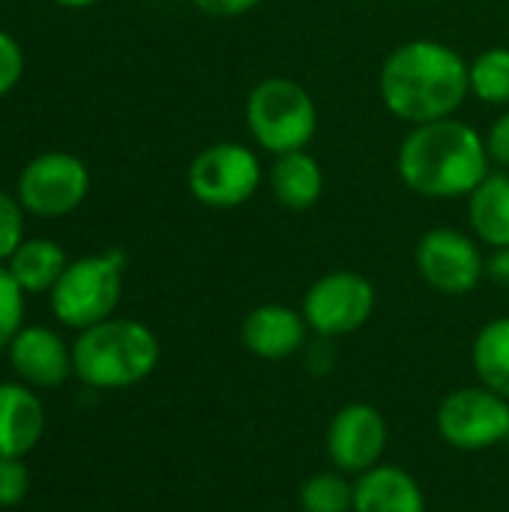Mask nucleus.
<instances>
[{
  "mask_svg": "<svg viewBox=\"0 0 509 512\" xmlns=\"http://www.w3.org/2000/svg\"><path fill=\"white\" fill-rule=\"evenodd\" d=\"M396 171L405 189L432 201L468 198L492 171L486 138L465 120L444 117L411 126L396 153Z\"/></svg>",
  "mask_w": 509,
  "mask_h": 512,
  "instance_id": "nucleus-2",
  "label": "nucleus"
},
{
  "mask_svg": "<svg viewBox=\"0 0 509 512\" xmlns=\"http://www.w3.org/2000/svg\"><path fill=\"white\" fill-rule=\"evenodd\" d=\"M429 3H447V0H429Z\"/></svg>",
  "mask_w": 509,
  "mask_h": 512,
  "instance_id": "nucleus-30",
  "label": "nucleus"
},
{
  "mask_svg": "<svg viewBox=\"0 0 509 512\" xmlns=\"http://www.w3.org/2000/svg\"><path fill=\"white\" fill-rule=\"evenodd\" d=\"M486 153H489L492 165H498L501 171H509V108L489 126V132H486Z\"/></svg>",
  "mask_w": 509,
  "mask_h": 512,
  "instance_id": "nucleus-26",
  "label": "nucleus"
},
{
  "mask_svg": "<svg viewBox=\"0 0 509 512\" xmlns=\"http://www.w3.org/2000/svg\"><path fill=\"white\" fill-rule=\"evenodd\" d=\"M267 186L279 207H285L291 213L312 210L324 195L321 162L309 150L273 156V165L267 171Z\"/></svg>",
  "mask_w": 509,
  "mask_h": 512,
  "instance_id": "nucleus-16",
  "label": "nucleus"
},
{
  "mask_svg": "<svg viewBox=\"0 0 509 512\" xmlns=\"http://www.w3.org/2000/svg\"><path fill=\"white\" fill-rule=\"evenodd\" d=\"M30 492V474L21 459H0V507H15Z\"/></svg>",
  "mask_w": 509,
  "mask_h": 512,
  "instance_id": "nucleus-24",
  "label": "nucleus"
},
{
  "mask_svg": "<svg viewBox=\"0 0 509 512\" xmlns=\"http://www.w3.org/2000/svg\"><path fill=\"white\" fill-rule=\"evenodd\" d=\"M54 3L69 6V9H81V6H93V3H99V0H54Z\"/></svg>",
  "mask_w": 509,
  "mask_h": 512,
  "instance_id": "nucleus-29",
  "label": "nucleus"
},
{
  "mask_svg": "<svg viewBox=\"0 0 509 512\" xmlns=\"http://www.w3.org/2000/svg\"><path fill=\"white\" fill-rule=\"evenodd\" d=\"M438 432L453 450L480 453L509 441V399L489 387H462L438 405Z\"/></svg>",
  "mask_w": 509,
  "mask_h": 512,
  "instance_id": "nucleus-8",
  "label": "nucleus"
},
{
  "mask_svg": "<svg viewBox=\"0 0 509 512\" xmlns=\"http://www.w3.org/2000/svg\"><path fill=\"white\" fill-rule=\"evenodd\" d=\"M468 222L489 249L509 246V171H489L468 195Z\"/></svg>",
  "mask_w": 509,
  "mask_h": 512,
  "instance_id": "nucleus-17",
  "label": "nucleus"
},
{
  "mask_svg": "<svg viewBox=\"0 0 509 512\" xmlns=\"http://www.w3.org/2000/svg\"><path fill=\"white\" fill-rule=\"evenodd\" d=\"M471 96L486 105H509V48L495 45L468 63Z\"/></svg>",
  "mask_w": 509,
  "mask_h": 512,
  "instance_id": "nucleus-20",
  "label": "nucleus"
},
{
  "mask_svg": "<svg viewBox=\"0 0 509 512\" xmlns=\"http://www.w3.org/2000/svg\"><path fill=\"white\" fill-rule=\"evenodd\" d=\"M243 117L249 138L270 156L309 150L318 132V105L312 93L285 75L261 78L246 96Z\"/></svg>",
  "mask_w": 509,
  "mask_h": 512,
  "instance_id": "nucleus-4",
  "label": "nucleus"
},
{
  "mask_svg": "<svg viewBox=\"0 0 509 512\" xmlns=\"http://www.w3.org/2000/svg\"><path fill=\"white\" fill-rule=\"evenodd\" d=\"M45 432V408L24 384H0V459H24Z\"/></svg>",
  "mask_w": 509,
  "mask_h": 512,
  "instance_id": "nucleus-14",
  "label": "nucleus"
},
{
  "mask_svg": "<svg viewBox=\"0 0 509 512\" xmlns=\"http://www.w3.org/2000/svg\"><path fill=\"white\" fill-rule=\"evenodd\" d=\"M375 285L357 270H333L309 285L303 294V318L321 339H339L363 330L375 312Z\"/></svg>",
  "mask_w": 509,
  "mask_h": 512,
  "instance_id": "nucleus-7",
  "label": "nucleus"
},
{
  "mask_svg": "<svg viewBox=\"0 0 509 512\" xmlns=\"http://www.w3.org/2000/svg\"><path fill=\"white\" fill-rule=\"evenodd\" d=\"M486 279H492L498 288L509 291V246L492 249V255L486 258Z\"/></svg>",
  "mask_w": 509,
  "mask_h": 512,
  "instance_id": "nucleus-28",
  "label": "nucleus"
},
{
  "mask_svg": "<svg viewBox=\"0 0 509 512\" xmlns=\"http://www.w3.org/2000/svg\"><path fill=\"white\" fill-rule=\"evenodd\" d=\"M309 324L300 309H291L285 303H261L246 312L240 324V339L246 351L258 360H288L294 357L306 339H309Z\"/></svg>",
  "mask_w": 509,
  "mask_h": 512,
  "instance_id": "nucleus-12",
  "label": "nucleus"
},
{
  "mask_svg": "<svg viewBox=\"0 0 509 512\" xmlns=\"http://www.w3.org/2000/svg\"><path fill=\"white\" fill-rule=\"evenodd\" d=\"M264 183L261 159L252 147L240 141L207 144L186 171V186L192 198L210 210H234L255 198Z\"/></svg>",
  "mask_w": 509,
  "mask_h": 512,
  "instance_id": "nucleus-6",
  "label": "nucleus"
},
{
  "mask_svg": "<svg viewBox=\"0 0 509 512\" xmlns=\"http://www.w3.org/2000/svg\"><path fill=\"white\" fill-rule=\"evenodd\" d=\"M192 3L204 15H213V18H237V15H246V12L258 9L264 0H192Z\"/></svg>",
  "mask_w": 509,
  "mask_h": 512,
  "instance_id": "nucleus-27",
  "label": "nucleus"
},
{
  "mask_svg": "<svg viewBox=\"0 0 509 512\" xmlns=\"http://www.w3.org/2000/svg\"><path fill=\"white\" fill-rule=\"evenodd\" d=\"M24 321V291L12 279L9 267L0 264V351L9 348Z\"/></svg>",
  "mask_w": 509,
  "mask_h": 512,
  "instance_id": "nucleus-22",
  "label": "nucleus"
},
{
  "mask_svg": "<svg viewBox=\"0 0 509 512\" xmlns=\"http://www.w3.org/2000/svg\"><path fill=\"white\" fill-rule=\"evenodd\" d=\"M90 192L87 165L63 150L39 153L18 177V201L27 213L57 219L81 207Z\"/></svg>",
  "mask_w": 509,
  "mask_h": 512,
  "instance_id": "nucleus-10",
  "label": "nucleus"
},
{
  "mask_svg": "<svg viewBox=\"0 0 509 512\" xmlns=\"http://www.w3.org/2000/svg\"><path fill=\"white\" fill-rule=\"evenodd\" d=\"M159 366L156 333L132 318H108L78 330L72 369L93 390H126L141 384Z\"/></svg>",
  "mask_w": 509,
  "mask_h": 512,
  "instance_id": "nucleus-3",
  "label": "nucleus"
},
{
  "mask_svg": "<svg viewBox=\"0 0 509 512\" xmlns=\"http://www.w3.org/2000/svg\"><path fill=\"white\" fill-rule=\"evenodd\" d=\"M354 512H426V495L405 468L381 462L354 480Z\"/></svg>",
  "mask_w": 509,
  "mask_h": 512,
  "instance_id": "nucleus-15",
  "label": "nucleus"
},
{
  "mask_svg": "<svg viewBox=\"0 0 509 512\" xmlns=\"http://www.w3.org/2000/svg\"><path fill=\"white\" fill-rule=\"evenodd\" d=\"M378 93L384 108L408 126L456 117L471 96L468 60L441 39H408L387 54Z\"/></svg>",
  "mask_w": 509,
  "mask_h": 512,
  "instance_id": "nucleus-1",
  "label": "nucleus"
},
{
  "mask_svg": "<svg viewBox=\"0 0 509 512\" xmlns=\"http://www.w3.org/2000/svg\"><path fill=\"white\" fill-rule=\"evenodd\" d=\"M21 201L0 189V264L12 258V252L24 243V216Z\"/></svg>",
  "mask_w": 509,
  "mask_h": 512,
  "instance_id": "nucleus-23",
  "label": "nucleus"
},
{
  "mask_svg": "<svg viewBox=\"0 0 509 512\" xmlns=\"http://www.w3.org/2000/svg\"><path fill=\"white\" fill-rule=\"evenodd\" d=\"M9 363L30 387H60L72 369V348L48 327H21L9 342Z\"/></svg>",
  "mask_w": 509,
  "mask_h": 512,
  "instance_id": "nucleus-13",
  "label": "nucleus"
},
{
  "mask_svg": "<svg viewBox=\"0 0 509 512\" xmlns=\"http://www.w3.org/2000/svg\"><path fill=\"white\" fill-rule=\"evenodd\" d=\"M66 252L63 246H57L54 240H45V237H33V240H24L12 258L6 261L12 279L21 285L24 294H42V291H51L57 285V279L63 276L66 270Z\"/></svg>",
  "mask_w": 509,
  "mask_h": 512,
  "instance_id": "nucleus-18",
  "label": "nucleus"
},
{
  "mask_svg": "<svg viewBox=\"0 0 509 512\" xmlns=\"http://www.w3.org/2000/svg\"><path fill=\"white\" fill-rule=\"evenodd\" d=\"M123 270L126 255L120 249L69 261L51 288L54 318L72 330H87L99 321H108L123 294Z\"/></svg>",
  "mask_w": 509,
  "mask_h": 512,
  "instance_id": "nucleus-5",
  "label": "nucleus"
},
{
  "mask_svg": "<svg viewBox=\"0 0 509 512\" xmlns=\"http://www.w3.org/2000/svg\"><path fill=\"white\" fill-rule=\"evenodd\" d=\"M390 441L387 417L369 402H351L330 417L327 426V459L342 474H366L384 462Z\"/></svg>",
  "mask_w": 509,
  "mask_h": 512,
  "instance_id": "nucleus-11",
  "label": "nucleus"
},
{
  "mask_svg": "<svg viewBox=\"0 0 509 512\" xmlns=\"http://www.w3.org/2000/svg\"><path fill=\"white\" fill-rule=\"evenodd\" d=\"M303 512H354V483L342 471H318L300 486Z\"/></svg>",
  "mask_w": 509,
  "mask_h": 512,
  "instance_id": "nucleus-21",
  "label": "nucleus"
},
{
  "mask_svg": "<svg viewBox=\"0 0 509 512\" xmlns=\"http://www.w3.org/2000/svg\"><path fill=\"white\" fill-rule=\"evenodd\" d=\"M471 366L483 387L509 399V315L483 324L471 345Z\"/></svg>",
  "mask_w": 509,
  "mask_h": 512,
  "instance_id": "nucleus-19",
  "label": "nucleus"
},
{
  "mask_svg": "<svg viewBox=\"0 0 509 512\" xmlns=\"http://www.w3.org/2000/svg\"><path fill=\"white\" fill-rule=\"evenodd\" d=\"M414 261L423 282L447 297H465L486 279V255L480 240L459 228H429L417 240Z\"/></svg>",
  "mask_w": 509,
  "mask_h": 512,
  "instance_id": "nucleus-9",
  "label": "nucleus"
},
{
  "mask_svg": "<svg viewBox=\"0 0 509 512\" xmlns=\"http://www.w3.org/2000/svg\"><path fill=\"white\" fill-rule=\"evenodd\" d=\"M24 75V54H21V45L6 33L0 30V96H6Z\"/></svg>",
  "mask_w": 509,
  "mask_h": 512,
  "instance_id": "nucleus-25",
  "label": "nucleus"
}]
</instances>
